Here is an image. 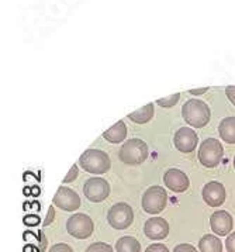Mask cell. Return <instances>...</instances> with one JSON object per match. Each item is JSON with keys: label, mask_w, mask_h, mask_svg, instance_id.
<instances>
[{"label": "cell", "mask_w": 235, "mask_h": 252, "mask_svg": "<svg viewBox=\"0 0 235 252\" xmlns=\"http://www.w3.org/2000/svg\"><path fill=\"white\" fill-rule=\"evenodd\" d=\"M174 252H197V250L190 244H180L175 248Z\"/></svg>", "instance_id": "4316f807"}, {"label": "cell", "mask_w": 235, "mask_h": 252, "mask_svg": "<svg viewBox=\"0 0 235 252\" xmlns=\"http://www.w3.org/2000/svg\"><path fill=\"white\" fill-rule=\"evenodd\" d=\"M54 217H55V210H54V207H50V209H48V216H47V220L44 221V225H50V222H52Z\"/></svg>", "instance_id": "f1b7e54d"}, {"label": "cell", "mask_w": 235, "mask_h": 252, "mask_svg": "<svg viewBox=\"0 0 235 252\" xmlns=\"http://www.w3.org/2000/svg\"><path fill=\"white\" fill-rule=\"evenodd\" d=\"M116 251L117 252H141V244L134 237L125 235L118 238L116 242Z\"/></svg>", "instance_id": "ac0fdd59"}, {"label": "cell", "mask_w": 235, "mask_h": 252, "mask_svg": "<svg viewBox=\"0 0 235 252\" xmlns=\"http://www.w3.org/2000/svg\"><path fill=\"white\" fill-rule=\"evenodd\" d=\"M145 252H169V250L165 247L164 244H152L145 250Z\"/></svg>", "instance_id": "d4e9b609"}, {"label": "cell", "mask_w": 235, "mask_h": 252, "mask_svg": "<svg viewBox=\"0 0 235 252\" xmlns=\"http://www.w3.org/2000/svg\"><path fill=\"white\" fill-rule=\"evenodd\" d=\"M103 137L112 144H118V142L124 141L125 137H127V127L124 124V121H117L107 131H104Z\"/></svg>", "instance_id": "9a60e30c"}, {"label": "cell", "mask_w": 235, "mask_h": 252, "mask_svg": "<svg viewBox=\"0 0 235 252\" xmlns=\"http://www.w3.org/2000/svg\"><path fill=\"white\" fill-rule=\"evenodd\" d=\"M225 94L230 99V101L235 106V86H227L225 88Z\"/></svg>", "instance_id": "83f0119b"}, {"label": "cell", "mask_w": 235, "mask_h": 252, "mask_svg": "<svg viewBox=\"0 0 235 252\" xmlns=\"http://www.w3.org/2000/svg\"><path fill=\"white\" fill-rule=\"evenodd\" d=\"M207 91H208V88H203V89H193V91H190V93L192 94H203Z\"/></svg>", "instance_id": "f546056e"}, {"label": "cell", "mask_w": 235, "mask_h": 252, "mask_svg": "<svg viewBox=\"0 0 235 252\" xmlns=\"http://www.w3.org/2000/svg\"><path fill=\"white\" fill-rule=\"evenodd\" d=\"M134 220V212L127 203H116L107 214V221L116 230L128 228Z\"/></svg>", "instance_id": "52a82bcc"}, {"label": "cell", "mask_w": 235, "mask_h": 252, "mask_svg": "<svg viewBox=\"0 0 235 252\" xmlns=\"http://www.w3.org/2000/svg\"><path fill=\"white\" fill-rule=\"evenodd\" d=\"M50 252H73V250L68 244H55L54 247H51Z\"/></svg>", "instance_id": "603a6c76"}, {"label": "cell", "mask_w": 235, "mask_h": 252, "mask_svg": "<svg viewBox=\"0 0 235 252\" xmlns=\"http://www.w3.org/2000/svg\"><path fill=\"white\" fill-rule=\"evenodd\" d=\"M197 142H199L197 134L189 127H182L175 132L174 144L177 151L184 152V154L193 152L197 147Z\"/></svg>", "instance_id": "30bf717a"}, {"label": "cell", "mask_w": 235, "mask_h": 252, "mask_svg": "<svg viewBox=\"0 0 235 252\" xmlns=\"http://www.w3.org/2000/svg\"><path fill=\"white\" fill-rule=\"evenodd\" d=\"M168 203V193L161 186H151L143 194V209L148 214H159L164 212Z\"/></svg>", "instance_id": "5b68a950"}, {"label": "cell", "mask_w": 235, "mask_h": 252, "mask_svg": "<svg viewBox=\"0 0 235 252\" xmlns=\"http://www.w3.org/2000/svg\"><path fill=\"white\" fill-rule=\"evenodd\" d=\"M210 227L211 230L220 235V237H224L227 234H230L233 227H234V220L231 217V214H228L224 210H218L214 212L210 217Z\"/></svg>", "instance_id": "4fadbf2b"}, {"label": "cell", "mask_w": 235, "mask_h": 252, "mask_svg": "<svg viewBox=\"0 0 235 252\" xmlns=\"http://www.w3.org/2000/svg\"><path fill=\"white\" fill-rule=\"evenodd\" d=\"M224 155V148L215 138H207L199 148V161L206 168H215Z\"/></svg>", "instance_id": "277c9868"}, {"label": "cell", "mask_w": 235, "mask_h": 252, "mask_svg": "<svg viewBox=\"0 0 235 252\" xmlns=\"http://www.w3.org/2000/svg\"><path fill=\"white\" fill-rule=\"evenodd\" d=\"M54 204L63 212H75L81 206V197L69 188L61 186L54 196Z\"/></svg>", "instance_id": "9c48e42d"}, {"label": "cell", "mask_w": 235, "mask_h": 252, "mask_svg": "<svg viewBox=\"0 0 235 252\" xmlns=\"http://www.w3.org/2000/svg\"><path fill=\"white\" fill-rule=\"evenodd\" d=\"M83 193L86 199L93 203H100L106 200L110 194V185L103 178H90L83 186Z\"/></svg>", "instance_id": "ba28073f"}, {"label": "cell", "mask_w": 235, "mask_h": 252, "mask_svg": "<svg viewBox=\"0 0 235 252\" xmlns=\"http://www.w3.org/2000/svg\"><path fill=\"white\" fill-rule=\"evenodd\" d=\"M225 248L228 250V252H235V232H231L230 237H227Z\"/></svg>", "instance_id": "484cf974"}, {"label": "cell", "mask_w": 235, "mask_h": 252, "mask_svg": "<svg viewBox=\"0 0 235 252\" xmlns=\"http://www.w3.org/2000/svg\"><path fill=\"white\" fill-rule=\"evenodd\" d=\"M164 183L169 190L175 193H183L189 189L190 181L186 173L179 169H168L164 175Z\"/></svg>", "instance_id": "8fae6325"}, {"label": "cell", "mask_w": 235, "mask_h": 252, "mask_svg": "<svg viewBox=\"0 0 235 252\" xmlns=\"http://www.w3.org/2000/svg\"><path fill=\"white\" fill-rule=\"evenodd\" d=\"M182 116H183V120L192 127L203 128L211 119V111L203 100L190 99L183 104Z\"/></svg>", "instance_id": "6da1fadb"}, {"label": "cell", "mask_w": 235, "mask_h": 252, "mask_svg": "<svg viewBox=\"0 0 235 252\" xmlns=\"http://www.w3.org/2000/svg\"><path fill=\"white\" fill-rule=\"evenodd\" d=\"M153 117V104L152 103H149V104H147V106H144L141 109H138V110H135L134 113H130L128 114V119L134 123H137V124H145V123H148V121L151 120Z\"/></svg>", "instance_id": "d6986e66"}, {"label": "cell", "mask_w": 235, "mask_h": 252, "mask_svg": "<svg viewBox=\"0 0 235 252\" xmlns=\"http://www.w3.org/2000/svg\"><path fill=\"white\" fill-rule=\"evenodd\" d=\"M180 99V94L179 93H175V94H171V96H168V97H164V99H158L156 103L161 106V107H174L175 104L179 101Z\"/></svg>", "instance_id": "ffe728a7"}, {"label": "cell", "mask_w": 235, "mask_h": 252, "mask_svg": "<svg viewBox=\"0 0 235 252\" xmlns=\"http://www.w3.org/2000/svg\"><path fill=\"white\" fill-rule=\"evenodd\" d=\"M199 250L200 252H223V242L215 235L206 234L199 241Z\"/></svg>", "instance_id": "e0dca14e"}, {"label": "cell", "mask_w": 235, "mask_h": 252, "mask_svg": "<svg viewBox=\"0 0 235 252\" xmlns=\"http://www.w3.org/2000/svg\"><path fill=\"white\" fill-rule=\"evenodd\" d=\"M148 145L140 138H131L120 148V159L127 165H140L148 158Z\"/></svg>", "instance_id": "3957f363"}, {"label": "cell", "mask_w": 235, "mask_h": 252, "mask_svg": "<svg viewBox=\"0 0 235 252\" xmlns=\"http://www.w3.org/2000/svg\"><path fill=\"white\" fill-rule=\"evenodd\" d=\"M203 199L211 207L221 206L225 200V189L220 182H208L203 188Z\"/></svg>", "instance_id": "5bb4252c"}, {"label": "cell", "mask_w": 235, "mask_h": 252, "mask_svg": "<svg viewBox=\"0 0 235 252\" xmlns=\"http://www.w3.org/2000/svg\"><path fill=\"white\" fill-rule=\"evenodd\" d=\"M234 169H235V158H234Z\"/></svg>", "instance_id": "4dcf8cb0"}, {"label": "cell", "mask_w": 235, "mask_h": 252, "mask_svg": "<svg viewBox=\"0 0 235 252\" xmlns=\"http://www.w3.org/2000/svg\"><path fill=\"white\" fill-rule=\"evenodd\" d=\"M218 134L223 141L235 144V117H227L218 126Z\"/></svg>", "instance_id": "2e32d148"}, {"label": "cell", "mask_w": 235, "mask_h": 252, "mask_svg": "<svg viewBox=\"0 0 235 252\" xmlns=\"http://www.w3.org/2000/svg\"><path fill=\"white\" fill-rule=\"evenodd\" d=\"M66 230L72 237H75L78 240H86V238L92 237L94 224H93V220L88 214L78 213V214H73L68 219Z\"/></svg>", "instance_id": "8992f818"}, {"label": "cell", "mask_w": 235, "mask_h": 252, "mask_svg": "<svg viewBox=\"0 0 235 252\" xmlns=\"http://www.w3.org/2000/svg\"><path fill=\"white\" fill-rule=\"evenodd\" d=\"M79 165L89 173L103 175L110 169L112 162L109 155L102 150H88L81 155Z\"/></svg>", "instance_id": "7a4b0ae2"}, {"label": "cell", "mask_w": 235, "mask_h": 252, "mask_svg": "<svg viewBox=\"0 0 235 252\" xmlns=\"http://www.w3.org/2000/svg\"><path fill=\"white\" fill-rule=\"evenodd\" d=\"M24 224L31 225V227H34V225H38V224H40V217H38L37 214L26 216V217H24Z\"/></svg>", "instance_id": "cb8c5ba5"}, {"label": "cell", "mask_w": 235, "mask_h": 252, "mask_svg": "<svg viewBox=\"0 0 235 252\" xmlns=\"http://www.w3.org/2000/svg\"><path fill=\"white\" fill-rule=\"evenodd\" d=\"M85 252H114L113 251V248L109 245V244H106V242H93L92 245H89L88 248H86V251Z\"/></svg>", "instance_id": "44dd1931"}, {"label": "cell", "mask_w": 235, "mask_h": 252, "mask_svg": "<svg viewBox=\"0 0 235 252\" xmlns=\"http://www.w3.org/2000/svg\"><path fill=\"white\" fill-rule=\"evenodd\" d=\"M78 173H79V169H78V165H73L71 168V171H69V173L65 176V179H63V182L65 183H71V182H73L76 178H78Z\"/></svg>", "instance_id": "7402d4cb"}, {"label": "cell", "mask_w": 235, "mask_h": 252, "mask_svg": "<svg viewBox=\"0 0 235 252\" xmlns=\"http://www.w3.org/2000/svg\"><path fill=\"white\" fill-rule=\"evenodd\" d=\"M144 232L149 240H164L169 234V224L162 217H151L144 225Z\"/></svg>", "instance_id": "7c38bea8"}]
</instances>
